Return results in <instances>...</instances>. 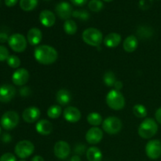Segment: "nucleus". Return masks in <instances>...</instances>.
<instances>
[{"instance_id": "f257e3e1", "label": "nucleus", "mask_w": 161, "mask_h": 161, "mask_svg": "<svg viewBox=\"0 0 161 161\" xmlns=\"http://www.w3.org/2000/svg\"><path fill=\"white\" fill-rule=\"evenodd\" d=\"M35 59L39 64L44 65L52 64L57 61L58 53L56 49L49 45L38 46L34 51Z\"/></svg>"}, {"instance_id": "f03ea898", "label": "nucleus", "mask_w": 161, "mask_h": 161, "mask_svg": "<svg viewBox=\"0 0 161 161\" xmlns=\"http://www.w3.org/2000/svg\"><path fill=\"white\" fill-rule=\"evenodd\" d=\"M158 130L157 121L153 118H146L140 124L138 129V135L144 139H149L155 136Z\"/></svg>"}, {"instance_id": "7ed1b4c3", "label": "nucleus", "mask_w": 161, "mask_h": 161, "mask_svg": "<svg viewBox=\"0 0 161 161\" xmlns=\"http://www.w3.org/2000/svg\"><path fill=\"white\" fill-rule=\"evenodd\" d=\"M107 105L113 110H121L125 106V97L122 93L116 90H111L105 97Z\"/></svg>"}, {"instance_id": "20e7f679", "label": "nucleus", "mask_w": 161, "mask_h": 161, "mask_svg": "<svg viewBox=\"0 0 161 161\" xmlns=\"http://www.w3.org/2000/svg\"><path fill=\"white\" fill-rule=\"evenodd\" d=\"M83 42L91 47H98L103 41V35L100 30L95 28H86L82 34Z\"/></svg>"}, {"instance_id": "39448f33", "label": "nucleus", "mask_w": 161, "mask_h": 161, "mask_svg": "<svg viewBox=\"0 0 161 161\" xmlns=\"http://www.w3.org/2000/svg\"><path fill=\"white\" fill-rule=\"evenodd\" d=\"M123 123L116 116H108L102 122V129L108 135H116L122 130Z\"/></svg>"}, {"instance_id": "423d86ee", "label": "nucleus", "mask_w": 161, "mask_h": 161, "mask_svg": "<svg viewBox=\"0 0 161 161\" xmlns=\"http://www.w3.org/2000/svg\"><path fill=\"white\" fill-rule=\"evenodd\" d=\"M35 151V146L31 142L28 140H22L17 143L14 148L16 155L20 159L29 157Z\"/></svg>"}, {"instance_id": "0eeeda50", "label": "nucleus", "mask_w": 161, "mask_h": 161, "mask_svg": "<svg viewBox=\"0 0 161 161\" xmlns=\"http://www.w3.org/2000/svg\"><path fill=\"white\" fill-rule=\"evenodd\" d=\"M19 115L15 111H7L2 116L0 124L5 130H12L19 124Z\"/></svg>"}, {"instance_id": "6e6552de", "label": "nucleus", "mask_w": 161, "mask_h": 161, "mask_svg": "<svg viewBox=\"0 0 161 161\" xmlns=\"http://www.w3.org/2000/svg\"><path fill=\"white\" fill-rule=\"evenodd\" d=\"M27 39L23 35L20 33H15L9 36L8 44L9 47L17 53H22L27 47Z\"/></svg>"}, {"instance_id": "1a4fd4ad", "label": "nucleus", "mask_w": 161, "mask_h": 161, "mask_svg": "<svg viewBox=\"0 0 161 161\" xmlns=\"http://www.w3.org/2000/svg\"><path fill=\"white\" fill-rule=\"evenodd\" d=\"M146 153L151 160H157L161 156V142L158 139L150 140L146 146Z\"/></svg>"}, {"instance_id": "9d476101", "label": "nucleus", "mask_w": 161, "mask_h": 161, "mask_svg": "<svg viewBox=\"0 0 161 161\" xmlns=\"http://www.w3.org/2000/svg\"><path fill=\"white\" fill-rule=\"evenodd\" d=\"M71 153V148L69 143L64 141H58L53 146V153L57 158L65 160Z\"/></svg>"}, {"instance_id": "9b49d317", "label": "nucleus", "mask_w": 161, "mask_h": 161, "mask_svg": "<svg viewBox=\"0 0 161 161\" xmlns=\"http://www.w3.org/2000/svg\"><path fill=\"white\" fill-rule=\"evenodd\" d=\"M55 11L59 18L62 20H69L72 16V7L67 2H61L55 7Z\"/></svg>"}, {"instance_id": "f8f14e48", "label": "nucleus", "mask_w": 161, "mask_h": 161, "mask_svg": "<svg viewBox=\"0 0 161 161\" xmlns=\"http://www.w3.org/2000/svg\"><path fill=\"white\" fill-rule=\"evenodd\" d=\"M85 138L89 144H98L103 138V131L98 127H92L87 130Z\"/></svg>"}, {"instance_id": "ddd939ff", "label": "nucleus", "mask_w": 161, "mask_h": 161, "mask_svg": "<svg viewBox=\"0 0 161 161\" xmlns=\"http://www.w3.org/2000/svg\"><path fill=\"white\" fill-rule=\"evenodd\" d=\"M40 115L41 112L39 108L36 106H30L24 110L23 113H22V119L26 123L32 124V123L39 120Z\"/></svg>"}, {"instance_id": "4468645a", "label": "nucleus", "mask_w": 161, "mask_h": 161, "mask_svg": "<svg viewBox=\"0 0 161 161\" xmlns=\"http://www.w3.org/2000/svg\"><path fill=\"white\" fill-rule=\"evenodd\" d=\"M29 72L27 69L21 68L18 69L14 72L12 75V81L16 86H24L28 83L29 80Z\"/></svg>"}, {"instance_id": "2eb2a0df", "label": "nucleus", "mask_w": 161, "mask_h": 161, "mask_svg": "<svg viewBox=\"0 0 161 161\" xmlns=\"http://www.w3.org/2000/svg\"><path fill=\"white\" fill-rule=\"evenodd\" d=\"M16 89L14 86L9 84H3L0 86V102L7 103L16 95Z\"/></svg>"}, {"instance_id": "dca6fc26", "label": "nucleus", "mask_w": 161, "mask_h": 161, "mask_svg": "<svg viewBox=\"0 0 161 161\" xmlns=\"http://www.w3.org/2000/svg\"><path fill=\"white\" fill-rule=\"evenodd\" d=\"M63 116L67 122L76 123L81 119V112L74 106H68L63 111Z\"/></svg>"}, {"instance_id": "f3484780", "label": "nucleus", "mask_w": 161, "mask_h": 161, "mask_svg": "<svg viewBox=\"0 0 161 161\" xmlns=\"http://www.w3.org/2000/svg\"><path fill=\"white\" fill-rule=\"evenodd\" d=\"M39 21L44 27L50 28L54 25L56 22V17L53 12L48 9H45L41 11L39 14Z\"/></svg>"}, {"instance_id": "a211bd4d", "label": "nucleus", "mask_w": 161, "mask_h": 161, "mask_svg": "<svg viewBox=\"0 0 161 161\" xmlns=\"http://www.w3.org/2000/svg\"><path fill=\"white\" fill-rule=\"evenodd\" d=\"M42 39V33L39 28H32L29 29L27 34V40L31 46H37L41 42Z\"/></svg>"}, {"instance_id": "6ab92c4d", "label": "nucleus", "mask_w": 161, "mask_h": 161, "mask_svg": "<svg viewBox=\"0 0 161 161\" xmlns=\"http://www.w3.org/2000/svg\"><path fill=\"white\" fill-rule=\"evenodd\" d=\"M36 130L41 135H49L53 131V125L47 119H39L36 124Z\"/></svg>"}, {"instance_id": "aec40b11", "label": "nucleus", "mask_w": 161, "mask_h": 161, "mask_svg": "<svg viewBox=\"0 0 161 161\" xmlns=\"http://www.w3.org/2000/svg\"><path fill=\"white\" fill-rule=\"evenodd\" d=\"M104 44L108 48H115L121 42V36L119 33L112 32L107 35L103 39Z\"/></svg>"}, {"instance_id": "412c9836", "label": "nucleus", "mask_w": 161, "mask_h": 161, "mask_svg": "<svg viewBox=\"0 0 161 161\" xmlns=\"http://www.w3.org/2000/svg\"><path fill=\"white\" fill-rule=\"evenodd\" d=\"M138 45V39L135 36H129L124 39L123 48L127 53H132L137 49Z\"/></svg>"}, {"instance_id": "4be33fe9", "label": "nucleus", "mask_w": 161, "mask_h": 161, "mask_svg": "<svg viewBox=\"0 0 161 161\" xmlns=\"http://www.w3.org/2000/svg\"><path fill=\"white\" fill-rule=\"evenodd\" d=\"M57 102L59 105H67L72 100V95L68 90L61 89L57 92L56 94Z\"/></svg>"}, {"instance_id": "5701e85b", "label": "nucleus", "mask_w": 161, "mask_h": 161, "mask_svg": "<svg viewBox=\"0 0 161 161\" xmlns=\"http://www.w3.org/2000/svg\"><path fill=\"white\" fill-rule=\"evenodd\" d=\"M86 156L88 161H102L103 157L101 149L96 146H91L87 149Z\"/></svg>"}, {"instance_id": "b1692460", "label": "nucleus", "mask_w": 161, "mask_h": 161, "mask_svg": "<svg viewBox=\"0 0 161 161\" xmlns=\"http://www.w3.org/2000/svg\"><path fill=\"white\" fill-rule=\"evenodd\" d=\"M86 121L92 127H98L103 122L102 116L99 113H96V112L89 113L87 116H86Z\"/></svg>"}, {"instance_id": "393cba45", "label": "nucleus", "mask_w": 161, "mask_h": 161, "mask_svg": "<svg viewBox=\"0 0 161 161\" xmlns=\"http://www.w3.org/2000/svg\"><path fill=\"white\" fill-rule=\"evenodd\" d=\"M47 116L50 119H58L61 116L62 113V108L59 105H53L50 106L47 109Z\"/></svg>"}, {"instance_id": "a878e982", "label": "nucleus", "mask_w": 161, "mask_h": 161, "mask_svg": "<svg viewBox=\"0 0 161 161\" xmlns=\"http://www.w3.org/2000/svg\"><path fill=\"white\" fill-rule=\"evenodd\" d=\"M63 28H64V32L69 36H72V35L75 34L77 31V25L73 20H67L64 21V25H63Z\"/></svg>"}, {"instance_id": "bb28decb", "label": "nucleus", "mask_w": 161, "mask_h": 161, "mask_svg": "<svg viewBox=\"0 0 161 161\" xmlns=\"http://www.w3.org/2000/svg\"><path fill=\"white\" fill-rule=\"evenodd\" d=\"M38 0H20V6L23 10H33L37 6Z\"/></svg>"}, {"instance_id": "cd10ccee", "label": "nucleus", "mask_w": 161, "mask_h": 161, "mask_svg": "<svg viewBox=\"0 0 161 161\" xmlns=\"http://www.w3.org/2000/svg\"><path fill=\"white\" fill-rule=\"evenodd\" d=\"M133 113L136 117L138 118H145L147 116V109L146 106L142 104H137L133 107Z\"/></svg>"}, {"instance_id": "c85d7f7f", "label": "nucleus", "mask_w": 161, "mask_h": 161, "mask_svg": "<svg viewBox=\"0 0 161 161\" xmlns=\"http://www.w3.org/2000/svg\"><path fill=\"white\" fill-rule=\"evenodd\" d=\"M103 81L106 86H114L115 83L116 82V75L113 72H105L103 76Z\"/></svg>"}, {"instance_id": "c756f323", "label": "nucleus", "mask_w": 161, "mask_h": 161, "mask_svg": "<svg viewBox=\"0 0 161 161\" xmlns=\"http://www.w3.org/2000/svg\"><path fill=\"white\" fill-rule=\"evenodd\" d=\"M103 3L100 0H91L88 3V7L92 12H99L103 9Z\"/></svg>"}, {"instance_id": "7c9ffc66", "label": "nucleus", "mask_w": 161, "mask_h": 161, "mask_svg": "<svg viewBox=\"0 0 161 161\" xmlns=\"http://www.w3.org/2000/svg\"><path fill=\"white\" fill-rule=\"evenodd\" d=\"M6 61H7L8 65L12 69H17L20 65V58L16 55H9Z\"/></svg>"}, {"instance_id": "2f4dec72", "label": "nucleus", "mask_w": 161, "mask_h": 161, "mask_svg": "<svg viewBox=\"0 0 161 161\" xmlns=\"http://www.w3.org/2000/svg\"><path fill=\"white\" fill-rule=\"evenodd\" d=\"M72 17L82 20H86L89 19L90 14L86 10H75L72 13Z\"/></svg>"}, {"instance_id": "473e14b6", "label": "nucleus", "mask_w": 161, "mask_h": 161, "mask_svg": "<svg viewBox=\"0 0 161 161\" xmlns=\"http://www.w3.org/2000/svg\"><path fill=\"white\" fill-rule=\"evenodd\" d=\"M9 57L8 49L3 45H0V61H4L7 60Z\"/></svg>"}, {"instance_id": "72a5a7b5", "label": "nucleus", "mask_w": 161, "mask_h": 161, "mask_svg": "<svg viewBox=\"0 0 161 161\" xmlns=\"http://www.w3.org/2000/svg\"><path fill=\"white\" fill-rule=\"evenodd\" d=\"M0 161H17L15 156L10 153H6L0 157Z\"/></svg>"}, {"instance_id": "f704fd0d", "label": "nucleus", "mask_w": 161, "mask_h": 161, "mask_svg": "<svg viewBox=\"0 0 161 161\" xmlns=\"http://www.w3.org/2000/svg\"><path fill=\"white\" fill-rule=\"evenodd\" d=\"M75 6H83L87 3V0H70Z\"/></svg>"}, {"instance_id": "c9c22d12", "label": "nucleus", "mask_w": 161, "mask_h": 161, "mask_svg": "<svg viewBox=\"0 0 161 161\" xmlns=\"http://www.w3.org/2000/svg\"><path fill=\"white\" fill-rule=\"evenodd\" d=\"M9 36H8V35L6 34V33L5 32H0V42H2V43H4V42H6V41L8 42V40H9Z\"/></svg>"}, {"instance_id": "e433bc0d", "label": "nucleus", "mask_w": 161, "mask_h": 161, "mask_svg": "<svg viewBox=\"0 0 161 161\" xmlns=\"http://www.w3.org/2000/svg\"><path fill=\"white\" fill-rule=\"evenodd\" d=\"M20 94L22 96H27L30 94V90L28 86H24L20 90Z\"/></svg>"}, {"instance_id": "4c0bfd02", "label": "nucleus", "mask_w": 161, "mask_h": 161, "mask_svg": "<svg viewBox=\"0 0 161 161\" xmlns=\"http://www.w3.org/2000/svg\"><path fill=\"white\" fill-rule=\"evenodd\" d=\"M155 119L159 124H161V107L156 111L155 113Z\"/></svg>"}, {"instance_id": "58836bf2", "label": "nucleus", "mask_w": 161, "mask_h": 161, "mask_svg": "<svg viewBox=\"0 0 161 161\" xmlns=\"http://www.w3.org/2000/svg\"><path fill=\"white\" fill-rule=\"evenodd\" d=\"M18 0H5V4L8 6V7H12V6H15L17 4Z\"/></svg>"}, {"instance_id": "ea45409f", "label": "nucleus", "mask_w": 161, "mask_h": 161, "mask_svg": "<svg viewBox=\"0 0 161 161\" xmlns=\"http://www.w3.org/2000/svg\"><path fill=\"white\" fill-rule=\"evenodd\" d=\"M113 86L115 87V90L119 91L121 89H122L123 86H124V84H123V83L121 81H116V83H115L114 86Z\"/></svg>"}, {"instance_id": "a19ab883", "label": "nucleus", "mask_w": 161, "mask_h": 161, "mask_svg": "<svg viewBox=\"0 0 161 161\" xmlns=\"http://www.w3.org/2000/svg\"><path fill=\"white\" fill-rule=\"evenodd\" d=\"M31 161H44V159L42 158L41 156L36 155V156H35V157H33L32 158H31Z\"/></svg>"}, {"instance_id": "79ce46f5", "label": "nucleus", "mask_w": 161, "mask_h": 161, "mask_svg": "<svg viewBox=\"0 0 161 161\" xmlns=\"http://www.w3.org/2000/svg\"><path fill=\"white\" fill-rule=\"evenodd\" d=\"M103 1L107 2V3H109V2H112V1H113V0H103Z\"/></svg>"}, {"instance_id": "37998d69", "label": "nucleus", "mask_w": 161, "mask_h": 161, "mask_svg": "<svg viewBox=\"0 0 161 161\" xmlns=\"http://www.w3.org/2000/svg\"><path fill=\"white\" fill-rule=\"evenodd\" d=\"M44 1H50V0H44Z\"/></svg>"}, {"instance_id": "c03bdc74", "label": "nucleus", "mask_w": 161, "mask_h": 161, "mask_svg": "<svg viewBox=\"0 0 161 161\" xmlns=\"http://www.w3.org/2000/svg\"><path fill=\"white\" fill-rule=\"evenodd\" d=\"M0 133H1V127H0Z\"/></svg>"}, {"instance_id": "a18cd8bd", "label": "nucleus", "mask_w": 161, "mask_h": 161, "mask_svg": "<svg viewBox=\"0 0 161 161\" xmlns=\"http://www.w3.org/2000/svg\"><path fill=\"white\" fill-rule=\"evenodd\" d=\"M20 161H25V160H20Z\"/></svg>"}]
</instances>
